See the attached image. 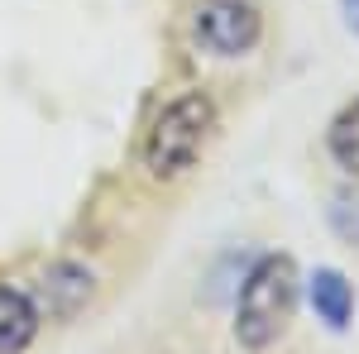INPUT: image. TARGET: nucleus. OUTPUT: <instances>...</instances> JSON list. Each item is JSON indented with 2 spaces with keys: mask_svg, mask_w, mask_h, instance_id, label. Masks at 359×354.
Segmentation results:
<instances>
[{
  "mask_svg": "<svg viewBox=\"0 0 359 354\" xmlns=\"http://www.w3.org/2000/svg\"><path fill=\"white\" fill-rule=\"evenodd\" d=\"M311 306H316V316H321L331 330L350 326V316H355V292H350L345 273L316 268V278H311Z\"/></svg>",
  "mask_w": 359,
  "mask_h": 354,
  "instance_id": "6",
  "label": "nucleus"
},
{
  "mask_svg": "<svg viewBox=\"0 0 359 354\" xmlns=\"http://www.w3.org/2000/svg\"><path fill=\"white\" fill-rule=\"evenodd\" d=\"M196 39L216 57H240L259 43V10L249 0H206L196 10Z\"/></svg>",
  "mask_w": 359,
  "mask_h": 354,
  "instance_id": "3",
  "label": "nucleus"
},
{
  "mask_svg": "<svg viewBox=\"0 0 359 354\" xmlns=\"http://www.w3.org/2000/svg\"><path fill=\"white\" fill-rule=\"evenodd\" d=\"M331 225L340 230V240L359 245V191H340L331 206Z\"/></svg>",
  "mask_w": 359,
  "mask_h": 354,
  "instance_id": "8",
  "label": "nucleus"
},
{
  "mask_svg": "<svg viewBox=\"0 0 359 354\" xmlns=\"http://www.w3.org/2000/svg\"><path fill=\"white\" fill-rule=\"evenodd\" d=\"M292 311H297V268L292 259L269 254L259 259L254 273L240 287V306H235V340L245 350H269L283 330L292 326Z\"/></svg>",
  "mask_w": 359,
  "mask_h": 354,
  "instance_id": "1",
  "label": "nucleus"
},
{
  "mask_svg": "<svg viewBox=\"0 0 359 354\" xmlns=\"http://www.w3.org/2000/svg\"><path fill=\"white\" fill-rule=\"evenodd\" d=\"M39 330V306L34 297L15 292V287H0V354H20Z\"/></svg>",
  "mask_w": 359,
  "mask_h": 354,
  "instance_id": "5",
  "label": "nucleus"
},
{
  "mask_svg": "<svg viewBox=\"0 0 359 354\" xmlns=\"http://www.w3.org/2000/svg\"><path fill=\"white\" fill-rule=\"evenodd\" d=\"M91 297V273L77 268V264H53V268L39 278V311L48 316H72L82 301Z\"/></svg>",
  "mask_w": 359,
  "mask_h": 354,
  "instance_id": "4",
  "label": "nucleus"
},
{
  "mask_svg": "<svg viewBox=\"0 0 359 354\" xmlns=\"http://www.w3.org/2000/svg\"><path fill=\"white\" fill-rule=\"evenodd\" d=\"M331 154H335V163L345 168V172H355V177H359V101L335 115V125H331Z\"/></svg>",
  "mask_w": 359,
  "mask_h": 354,
  "instance_id": "7",
  "label": "nucleus"
},
{
  "mask_svg": "<svg viewBox=\"0 0 359 354\" xmlns=\"http://www.w3.org/2000/svg\"><path fill=\"white\" fill-rule=\"evenodd\" d=\"M345 5H350V10H359V0H345Z\"/></svg>",
  "mask_w": 359,
  "mask_h": 354,
  "instance_id": "9",
  "label": "nucleus"
},
{
  "mask_svg": "<svg viewBox=\"0 0 359 354\" xmlns=\"http://www.w3.org/2000/svg\"><path fill=\"white\" fill-rule=\"evenodd\" d=\"M211 130H216V106H211L201 91L177 96L172 106H163V115L154 120V130L144 139V168H149L154 177H163V182L182 177V172L201 158Z\"/></svg>",
  "mask_w": 359,
  "mask_h": 354,
  "instance_id": "2",
  "label": "nucleus"
}]
</instances>
